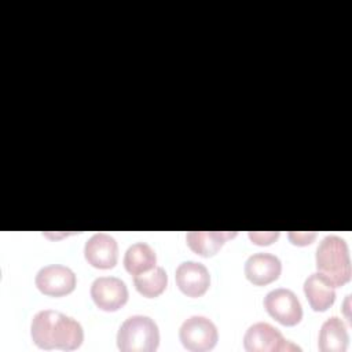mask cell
Masks as SVG:
<instances>
[{"instance_id": "obj_1", "label": "cell", "mask_w": 352, "mask_h": 352, "mask_svg": "<svg viewBox=\"0 0 352 352\" xmlns=\"http://www.w3.org/2000/svg\"><path fill=\"white\" fill-rule=\"evenodd\" d=\"M30 336L41 349L73 351L84 341V330L80 322L54 309H43L33 316Z\"/></svg>"}, {"instance_id": "obj_2", "label": "cell", "mask_w": 352, "mask_h": 352, "mask_svg": "<svg viewBox=\"0 0 352 352\" xmlns=\"http://www.w3.org/2000/svg\"><path fill=\"white\" fill-rule=\"evenodd\" d=\"M316 268L334 287L349 282L352 268L346 242L337 235L324 236L316 249Z\"/></svg>"}, {"instance_id": "obj_3", "label": "cell", "mask_w": 352, "mask_h": 352, "mask_svg": "<svg viewBox=\"0 0 352 352\" xmlns=\"http://www.w3.org/2000/svg\"><path fill=\"white\" fill-rule=\"evenodd\" d=\"M157 323L144 315L126 318L117 333V346L122 352H153L158 348Z\"/></svg>"}, {"instance_id": "obj_4", "label": "cell", "mask_w": 352, "mask_h": 352, "mask_svg": "<svg viewBox=\"0 0 352 352\" xmlns=\"http://www.w3.org/2000/svg\"><path fill=\"white\" fill-rule=\"evenodd\" d=\"M179 338L186 349L205 352L214 348L219 340V333L216 324L209 318L194 315L182 323Z\"/></svg>"}, {"instance_id": "obj_5", "label": "cell", "mask_w": 352, "mask_h": 352, "mask_svg": "<svg viewBox=\"0 0 352 352\" xmlns=\"http://www.w3.org/2000/svg\"><path fill=\"white\" fill-rule=\"evenodd\" d=\"M243 346L248 352L301 351L300 346L285 340L276 327L265 322H257L246 330L243 336Z\"/></svg>"}, {"instance_id": "obj_6", "label": "cell", "mask_w": 352, "mask_h": 352, "mask_svg": "<svg viewBox=\"0 0 352 352\" xmlns=\"http://www.w3.org/2000/svg\"><path fill=\"white\" fill-rule=\"evenodd\" d=\"M265 311L279 323L285 326H294L302 318V307L294 292L279 287L271 290L264 297Z\"/></svg>"}, {"instance_id": "obj_7", "label": "cell", "mask_w": 352, "mask_h": 352, "mask_svg": "<svg viewBox=\"0 0 352 352\" xmlns=\"http://www.w3.org/2000/svg\"><path fill=\"white\" fill-rule=\"evenodd\" d=\"M34 283L43 294L62 297L74 290L76 275L66 265L50 264L38 270L34 278Z\"/></svg>"}, {"instance_id": "obj_8", "label": "cell", "mask_w": 352, "mask_h": 352, "mask_svg": "<svg viewBox=\"0 0 352 352\" xmlns=\"http://www.w3.org/2000/svg\"><path fill=\"white\" fill-rule=\"evenodd\" d=\"M91 297L98 308L117 311L128 301V287L116 276H99L91 285Z\"/></svg>"}, {"instance_id": "obj_9", "label": "cell", "mask_w": 352, "mask_h": 352, "mask_svg": "<svg viewBox=\"0 0 352 352\" xmlns=\"http://www.w3.org/2000/svg\"><path fill=\"white\" fill-rule=\"evenodd\" d=\"M84 256L88 264L95 268H113L118 260L117 241L109 234L96 232L85 242Z\"/></svg>"}, {"instance_id": "obj_10", "label": "cell", "mask_w": 352, "mask_h": 352, "mask_svg": "<svg viewBox=\"0 0 352 352\" xmlns=\"http://www.w3.org/2000/svg\"><path fill=\"white\" fill-rule=\"evenodd\" d=\"M175 280L177 287L186 296L199 297L208 290L210 285V275L204 264L197 261H184L176 268Z\"/></svg>"}, {"instance_id": "obj_11", "label": "cell", "mask_w": 352, "mask_h": 352, "mask_svg": "<svg viewBox=\"0 0 352 352\" xmlns=\"http://www.w3.org/2000/svg\"><path fill=\"white\" fill-rule=\"evenodd\" d=\"M282 271L280 260L271 253H254L245 263V275L253 285L264 286L276 280Z\"/></svg>"}, {"instance_id": "obj_12", "label": "cell", "mask_w": 352, "mask_h": 352, "mask_svg": "<svg viewBox=\"0 0 352 352\" xmlns=\"http://www.w3.org/2000/svg\"><path fill=\"white\" fill-rule=\"evenodd\" d=\"M304 293L314 311H326L336 300L334 286L320 272L311 274L305 279Z\"/></svg>"}, {"instance_id": "obj_13", "label": "cell", "mask_w": 352, "mask_h": 352, "mask_svg": "<svg viewBox=\"0 0 352 352\" xmlns=\"http://www.w3.org/2000/svg\"><path fill=\"white\" fill-rule=\"evenodd\" d=\"M349 336L342 319L331 316L323 322L319 330L318 346L322 352H344L348 346Z\"/></svg>"}, {"instance_id": "obj_14", "label": "cell", "mask_w": 352, "mask_h": 352, "mask_svg": "<svg viewBox=\"0 0 352 352\" xmlns=\"http://www.w3.org/2000/svg\"><path fill=\"white\" fill-rule=\"evenodd\" d=\"M235 235L236 232L230 231H190L186 234V241L194 253L210 257L220 250L227 239Z\"/></svg>"}, {"instance_id": "obj_15", "label": "cell", "mask_w": 352, "mask_h": 352, "mask_svg": "<svg viewBox=\"0 0 352 352\" xmlns=\"http://www.w3.org/2000/svg\"><path fill=\"white\" fill-rule=\"evenodd\" d=\"M155 263H157L155 252L146 242H136L131 245L126 249L124 256V267L132 275H136L153 268Z\"/></svg>"}, {"instance_id": "obj_16", "label": "cell", "mask_w": 352, "mask_h": 352, "mask_svg": "<svg viewBox=\"0 0 352 352\" xmlns=\"http://www.w3.org/2000/svg\"><path fill=\"white\" fill-rule=\"evenodd\" d=\"M133 285L140 294L153 298L165 290L168 285V275L162 267L154 265L144 272L133 275Z\"/></svg>"}, {"instance_id": "obj_17", "label": "cell", "mask_w": 352, "mask_h": 352, "mask_svg": "<svg viewBox=\"0 0 352 352\" xmlns=\"http://www.w3.org/2000/svg\"><path fill=\"white\" fill-rule=\"evenodd\" d=\"M279 236V232H249V238L257 245H270Z\"/></svg>"}, {"instance_id": "obj_18", "label": "cell", "mask_w": 352, "mask_h": 352, "mask_svg": "<svg viewBox=\"0 0 352 352\" xmlns=\"http://www.w3.org/2000/svg\"><path fill=\"white\" fill-rule=\"evenodd\" d=\"M316 234L315 232H289V239L294 245H308L315 239Z\"/></svg>"}]
</instances>
